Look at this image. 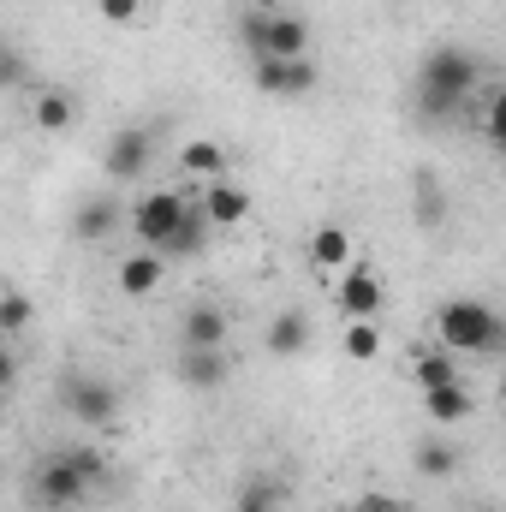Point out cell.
Returning <instances> with one entry per match:
<instances>
[{"mask_svg": "<svg viewBox=\"0 0 506 512\" xmlns=\"http://www.w3.org/2000/svg\"><path fill=\"white\" fill-rule=\"evenodd\" d=\"M346 358H352V364L381 358V328L376 322H346Z\"/></svg>", "mask_w": 506, "mask_h": 512, "instance_id": "cb8c5ba5", "label": "cell"}, {"mask_svg": "<svg viewBox=\"0 0 506 512\" xmlns=\"http://www.w3.org/2000/svg\"><path fill=\"white\" fill-rule=\"evenodd\" d=\"M120 292L126 298H149V292H161V280H167V262L155 251H137V256H120Z\"/></svg>", "mask_w": 506, "mask_h": 512, "instance_id": "7c38bea8", "label": "cell"}, {"mask_svg": "<svg viewBox=\"0 0 506 512\" xmlns=\"http://www.w3.org/2000/svg\"><path fill=\"white\" fill-rule=\"evenodd\" d=\"M173 376L191 393H215V387L227 382V346H185L179 364H173Z\"/></svg>", "mask_w": 506, "mask_h": 512, "instance_id": "30bf717a", "label": "cell"}, {"mask_svg": "<svg viewBox=\"0 0 506 512\" xmlns=\"http://www.w3.org/2000/svg\"><path fill=\"white\" fill-rule=\"evenodd\" d=\"M352 512H405V501H399V495H381V489H364V495L352 501Z\"/></svg>", "mask_w": 506, "mask_h": 512, "instance_id": "f1b7e54d", "label": "cell"}, {"mask_svg": "<svg viewBox=\"0 0 506 512\" xmlns=\"http://www.w3.org/2000/svg\"><path fill=\"white\" fill-rule=\"evenodd\" d=\"M334 304H340L346 322H376V310L387 304V286H381V274L364 256L346 262V274H340V286H334Z\"/></svg>", "mask_w": 506, "mask_h": 512, "instance_id": "5b68a950", "label": "cell"}, {"mask_svg": "<svg viewBox=\"0 0 506 512\" xmlns=\"http://www.w3.org/2000/svg\"><path fill=\"white\" fill-rule=\"evenodd\" d=\"M411 465L423 471V477H459V441H423L417 453H411Z\"/></svg>", "mask_w": 506, "mask_h": 512, "instance_id": "7402d4cb", "label": "cell"}, {"mask_svg": "<svg viewBox=\"0 0 506 512\" xmlns=\"http://www.w3.org/2000/svg\"><path fill=\"white\" fill-rule=\"evenodd\" d=\"M18 382V358H12V352H6V346H0V393H6V387Z\"/></svg>", "mask_w": 506, "mask_h": 512, "instance_id": "f546056e", "label": "cell"}, {"mask_svg": "<svg viewBox=\"0 0 506 512\" xmlns=\"http://www.w3.org/2000/svg\"><path fill=\"white\" fill-rule=\"evenodd\" d=\"M423 411H429L441 429H453V423H465V417L477 411V399H471V387L465 382H441V387L423 393Z\"/></svg>", "mask_w": 506, "mask_h": 512, "instance_id": "9a60e30c", "label": "cell"}, {"mask_svg": "<svg viewBox=\"0 0 506 512\" xmlns=\"http://www.w3.org/2000/svg\"><path fill=\"white\" fill-rule=\"evenodd\" d=\"M435 340H441V352H453V358H465V352L489 358L506 340V328L483 298H447L441 316H435Z\"/></svg>", "mask_w": 506, "mask_h": 512, "instance_id": "3957f363", "label": "cell"}, {"mask_svg": "<svg viewBox=\"0 0 506 512\" xmlns=\"http://www.w3.org/2000/svg\"><path fill=\"white\" fill-rule=\"evenodd\" d=\"M30 120H36V131H66L78 120V96H66V90H36V96H30Z\"/></svg>", "mask_w": 506, "mask_h": 512, "instance_id": "d6986e66", "label": "cell"}, {"mask_svg": "<svg viewBox=\"0 0 506 512\" xmlns=\"http://www.w3.org/2000/svg\"><path fill=\"white\" fill-rule=\"evenodd\" d=\"M310 262H316V268H346V262H358L352 233H346L340 221H322V227L310 233Z\"/></svg>", "mask_w": 506, "mask_h": 512, "instance_id": "e0dca14e", "label": "cell"}, {"mask_svg": "<svg viewBox=\"0 0 506 512\" xmlns=\"http://www.w3.org/2000/svg\"><path fill=\"white\" fill-rule=\"evenodd\" d=\"M477 84H483V60L459 42H441L423 54L417 66V114L423 126H447V120H465L477 108Z\"/></svg>", "mask_w": 506, "mask_h": 512, "instance_id": "6da1fadb", "label": "cell"}, {"mask_svg": "<svg viewBox=\"0 0 506 512\" xmlns=\"http://www.w3.org/2000/svg\"><path fill=\"white\" fill-rule=\"evenodd\" d=\"M477 120H483V137H489V143H506V90H489V96H483Z\"/></svg>", "mask_w": 506, "mask_h": 512, "instance_id": "4316f807", "label": "cell"}, {"mask_svg": "<svg viewBox=\"0 0 506 512\" xmlns=\"http://www.w3.org/2000/svg\"><path fill=\"white\" fill-rule=\"evenodd\" d=\"M411 382H417V393H429L441 382H459V358L441 352V346H411Z\"/></svg>", "mask_w": 506, "mask_h": 512, "instance_id": "ac0fdd59", "label": "cell"}, {"mask_svg": "<svg viewBox=\"0 0 506 512\" xmlns=\"http://www.w3.org/2000/svg\"><path fill=\"white\" fill-rule=\"evenodd\" d=\"M251 84L262 96H310L316 90V60H256Z\"/></svg>", "mask_w": 506, "mask_h": 512, "instance_id": "9c48e42d", "label": "cell"}, {"mask_svg": "<svg viewBox=\"0 0 506 512\" xmlns=\"http://www.w3.org/2000/svg\"><path fill=\"white\" fill-rule=\"evenodd\" d=\"M245 42H251L256 60H304L310 54V30L304 18H286V12H245Z\"/></svg>", "mask_w": 506, "mask_h": 512, "instance_id": "277c9868", "label": "cell"}, {"mask_svg": "<svg viewBox=\"0 0 506 512\" xmlns=\"http://www.w3.org/2000/svg\"><path fill=\"white\" fill-rule=\"evenodd\" d=\"M197 209H203V221H209V227H239V221H251V191H245V185H233V179H209Z\"/></svg>", "mask_w": 506, "mask_h": 512, "instance_id": "8fae6325", "label": "cell"}, {"mask_svg": "<svg viewBox=\"0 0 506 512\" xmlns=\"http://www.w3.org/2000/svg\"><path fill=\"white\" fill-rule=\"evenodd\" d=\"M60 405H66V417H78L84 429H102V423H114L120 393H114V382H102V376H66Z\"/></svg>", "mask_w": 506, "mask_h": 512, "instance_id": "8992f818", "label": "cell"}, {"mask_svg": "<svg viewBox=\"0 0 506 512\" xmlns=\"http://www.w3.org/2000/svg\"><path fill=\"white\" fill-rule=\"evenodd\" d=\"M30 322H36V304L24 298V292H0V334L12 340V334H30Z\"/></svg>", "mask_w": 506, "mask_h": 512, "instance_id": "603a6c76", "label": "cell"}, {"mask_svg": "<svg viewBox=\"0 0 506 512\" xmlns=\"http://www.w3.org/2000/svg\"><path fill=\"white\" fill-rule=\"evenodd\" d=\"M120 221H126V203H114V197H90V203L72 215V233H78L84 245H102Z\"/></svg>", "mask_w": 506, "mask_h": 512, "instance_id": "4fadbf2b", "label": "cell"}, {"mask_svg": "<svg viewBox=\"0 0 506 512\" xmlns=\"http://www.w3.org/2000/svg\"><path fill=\"white\" fill-rule=\"evenodd\" d=\"M262 346H268V358H298V352L310 346V316H304V310H280V316L268 322Z\"/></svg>", "mask_w": 506, "mask_h": 512, "instance_id": "5bb4252c", "label": "cell"}, {"mask_svg": "<svg viewBox=\"0 0 506 512\" xmlns=\"http://www.w3.org/2000/svg\"><path fill=\"white\" fill-rule=\"evenodd\" d=\"M0 84H18V54L0 48Z\"/></svg>", "mask_w": 506, "mask_h": 512, "instance_id": "4dcf8cb0", "label": "cell"}, {"mask_svg": "<svg viewBox=\"0 0 506 512\" xmlns=\"http://www.w3.org/2000/svg\"><path fill=\"white\" fill-rule=\"evenodd\" d=\"M96 12H102L108 24H137V18H143V0H96Z\"/></svg>", "mask_w": 506, "mask_h": 512, "instance_id": "83f0119b", "label": "cell"}, {"mask_svg": "<svg viewBox=\"0 0 506 512\" xmlns=\"http://www.w3.org/2000/svg\"><path fill=\"white\" fill-rule=\"evenodd\" d=\"M203 245H209V221H203V209H185V221L155 245V256H161V262H167V256L185 262V256H203Z\"/></svg>", "mask_w": 506, "mask_h": 512, "instance_id": "2e32d148", "label": "cell"}, {"mask_svg": "<svg viewBox=\"0 0 506 512\" xmlns=\"http://www.w3.org/2000/svg\"><path fill=\"white\" fill-rule=\"evenodd\" d=\"M185 209H191V203H185L179 191H149V197H137V203H131V233L143 239V251H155V245L185 221Z\"/></svg>", "mask_w": 506, "mask_h": 512, "instance_id": "52a82bcc", "label": "cell"}, {"mask_svg": "<svg viewBox=\"0 0 506 512\" xmlns=\"http://www.w3.org/2000/svg\"><path fill=\"white\" fill-rule=\"evenodd\" d=\"M417 221H423V227H441V221H447V191H441L429 173H417Z\"/></svg>", "mask_w": 506, "mask_h": 512, "instance_id": "d4e9b609", "label": "cell"}, {"mask_svg": "<svg viewBox=\"0 0 506 512\" xmlns=\"http://www.w3.org/2000/svg\"><path fill=\"white\" fill-rule=\"evenodd\" d=\"M179 167L197 173V179H227V149H221L215 137H191V143L179 149Z\"/></svg>", "mask_w": 506, "mask_h": 512, "instance_id": "44dd1931", "label": "cell"}, {"mask_svg": "<svg viewBox=\"0 0 506 512\" xmlns=\"http://www.w3.org/2000/svg\"><path fill=\"white\" fill-rule=\"evenodd\" d=\"M96 477H102V453H96V447L54 453V459H42L36 483H30V501H36L42 512H66L96 489Z\"/></svg>", "mask_w": 506, "mask_h": 512, "instance_id": "7a4b0ae2", "label": "cell"}, {"mask_svg": "<svg viewBox=\"0 0 506 512\" xmlns=\"http://www.w3.org/2000/svg\"><path fill=\"white\" fill-rule=\"evenodd\" d=\"M185 346H227V310L221 304H191L185 310Z\"/></svg>", "mask_w": 506, "mask_h": 512, "instance_id": "ffe728a7", "label": "cell"}, {"mask_svg": "<svg viewBox=\"0 0 506 512\" xmlns=\"http://www.w3.org/2000/svg\"><path fill=\"white\" fill-rule=\"evenodd\" d=\"M149 155H155V137L143 126H120L108 137V149H102V173H108V179H143Z\"/></svg>", "mask_w": 506, "mask_h": 512, "instance_id": "ba28073f", "label": "cell"}, {"mask_svg": "<svg viewBox=\"0 0 506 512\" xmlns=\"http://www.w3.org/2000/svg\"><path fill=\"white\" fill-rule=\"evenodd\" d=\"M239 512H280V483L251 477V483L239 489Z\"/></svg>", "mask_w": 506, "mask_h": 512, "instance_id": "484cf974", "label": "cell"}]
</instances>
